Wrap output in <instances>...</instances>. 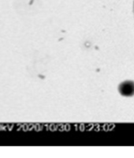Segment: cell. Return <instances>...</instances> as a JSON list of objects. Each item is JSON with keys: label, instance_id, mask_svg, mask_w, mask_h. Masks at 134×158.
Instances as JSON below:
<instances>
[{"label": "cell", "instance_id": "1", "mask_svg": "<svg viewBox=\"0 0 134 158\" xmlns=\"http://www.w3.org/2000/svg\"><path fill=\"white\" fill-rule=\"evenodd\" d=\"M120 94L125 97H131L134 95V82L132 81H125L121 83L118 87Z\"/></svg>", "mask_w": 134, "mask_h": 158}]
</instances>
